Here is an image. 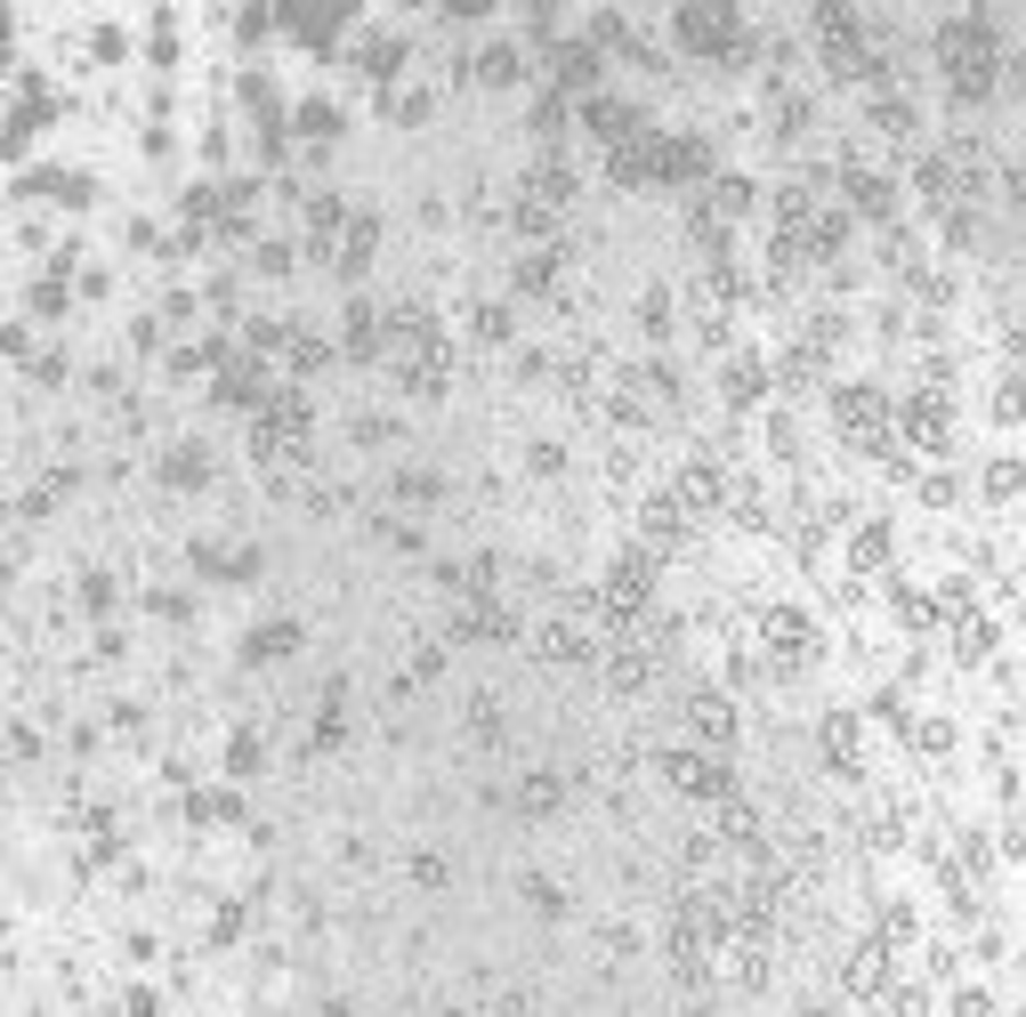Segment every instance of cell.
<instances>
[{
  "mask_svg": "<svg viewBox=\"0 0 1026 1017\" xmlns=\"http://www.w3.org/2000/svg\"><path fill=\"white\" fill-rule=\"evenodd\" d=\"M994 33H1002V16H994V9H962L954 25L937 33V57H946L954 97H987V90H994V66H1002Z\"/></svg>",
  "mask_w": 1026,
  "mask_h": 1017,
  "instance_id": "cell-1",
  "label": "cell"
},
{
  "mask_svg": "<svg viewBox=\"0 0 1026 1017\" xmlns=\"http://www.w3.org/2000/svg\"><path fill=\"white\" fill-rule=\"evenodd\" d=\"M671 33H680L687 49H704V57H728V66L744 57V40H752V33H744V16L720 9V0H687V9L671 16Z\"/></svg>",
  "mask_w": 1026,
  "mask_h": 1017,
  "instance_id": "cell-2",
  "label": "cell"
},
{
  "mask_svg": "<svg viewBox=\"0 0 1026 1017\" xmlns=\"http://www.w3.org/2000/svg\"><path fill=\"white\" fill-rule=\"evenodd\" d=\"M356 66L373 73V81H397V66H404V33H388V25L356 33Z\"/></svg>",
  "mask_w": 1026,
  "mask_h": 1017,
  "instance_id": "cell-3",
  "label": "cell"
},
{
  "mask_svg": "<svg viewBox=\"0 0 1026 1017\" xmlns=\"http://www.w3.org/2000/svg\"><path fill=\"white\" fill-rule=\"evenodd\" d=\"M671 783H680V792H704V800H728V767L720 759H695V752H680V759H671Z\"/></svg>",
  "mask_w": 1026,
  "mask_h": 1017,
  "instance_id": "cell-4",
  "label": "cell"
},
{
  "mask_svg": "<svg viewBox=\"0 0 1026 1017\" xmlns=\"http://www.w3.org/2000/svg\"><path fill=\"white\" fill-rule=\"evenodd\" d=\"M687 726H695V735H711V743H728V735H735V711H728L720 695H695V702H687Z\"/></svg>",
  "mask_w": 1026,
  "mask_h": 1017,
  "instance_id": "cell-5",
  "label": "cell"
},
{
  "mask_svg": "<svg viewBox=\"0 0 1026 1017\" xmlns=\"http://www.w3.org/2000/svg\"><path fill=\"white\" fill-rule=\"evenodd\" d=\"M849 202L865 218H889V202H897V186L889 178H873V170H849Z\"/></svg>",
  "mask_w": 1026,
  "mask_h": 1017,
  "instance_id": "cell-6",
  "label": "cell"
},
{
  "mask_svg": "<svg viewBox=\"0 0 1026 1017\" xmlns=\"http://www.w3.org/2000/svg\"><path fill=\"white\" fill-rule=\"evenodd\" d=\"M477 73H485V81H518V73H526L518 40H485V49H477Z\"/></svg>",
  "mask_w": 1026,
  "mask_h": 1017,
  "instance_id": "cell-7",
  "label": "cell"
},
{
  "mask_svg": "<svg viewBox=\"0 0 1026 1017\" xmlns=\"http://www.w3.org/2000/svg\"><path fill=\"white\" fill-rule=\"evenodd\" d=\"M292 130H299V138H316V145H323V138H332V130H340V106H332V97H307V106L292 114Z\"/></svg>",
  "mask_w": 1026,
  "mask_h": 1017,
  "instance_id": "cell-8",
  "label": "cell"
},
{
  "mask_svg": "<svg viewBox=\"0 0 1026 1017\" xmlns=\"http://www.w3.org/2000/svg\"><path fill=\"white\" fill-rule=\"evenodd\" d=\"M292 647H299V630H292V622H267V630H251V647H243V654H251V662H283Z\"/></svg>",
  "mask_w": 1026,
  "mask_h": 1017,
  "instance_id": "cell-9",
  "label": "cell"
},
{
  "mask_svg": "<svg viewBox=\"0 0 1026 1017\" xmlns=\"http://www.w3.org/2000/svg\"><path fill=\"white\" fill-rule=\"evenodd\" d=\"M373 347H380V316H373V307H347V356H373Z\"/></svg>",
  "mask_w": 1026,
  "mask_h": 1017,
  "instance_id": "cell-10",
  "label": "cell"
},
{
  "mask_svg": "<svg viewBox=\"0 0 1026 1017\" xmlns=\"http://www.w3.org/2000/svg\"><path fill=\"white\" fill-rule=\"evenodd\" d=\"M720 501V469H687L680 476V509H711Z\"/></svg>",
  "mask_w": 1026,
  "mask_h": 1017,
  "instance_id": "cell-11",
  "label": "cell"
},
{
  "mask_svg": "<svg viewBox=\"0 0 1026 1017\" xmlns=\"http://www.w3.org/2000/svg\"><path fill=\"white\" fill-rule=\"evenodd\" d=\"M542 654H550V662H582V654H590V638H582V630H566V622H550V630H542Z\"/></svg>",
  "mask_w": 1026,
  "mask_h": 1017,
  "instance_id": "cell-12",
  "label": "cell"
},
{
  "mask_svg": "<svg viewBox=\"0 0 1026 1017\" xmlns=\"http://www.w3.org/2000/svg\"><path fill=\"white\" fill-rule=\"evenodd\" d=\"M711 211H720V218H744V211H752V178H720V186H711Z\"/></svg>",
  "mask_w": 1026,
  "mask_h": 1017,
  "instance_id": "cell-13",
  "label": "cell"
},
{
  "mask_svg": "<svg viewBox=\"0 0 1026 1017\" xmlns=\"http://www.w3.org/2000/svg\"><path fill=\"white\" fill-rule=\"evenodd\" d=\"M760 388H768V371L752 364V356H744V364L728 371V404H752V397H760Z\"/></svg>",
  "mask_w": 1026,
  "mask_h": 1017,
  "instance_id": "cell-14",
  "label": "cell"
},
{
  "mask_svg": "<svg viewBox=\"0 0 1026 1017\" xmlns=\"http://www.w3.org/2000/svg\"><path fill=\"white\" fill-rule=\"evenodd\" d=\"M849 985H857V993H881V945H865V953L849 961Z\"/></svg>",
  "mask_w": 1026,
  "mask_h": 1017,
  "instance_id": "cell-15",
  "label": "cell"
},
{
  "mask_svg": "<svg viewBox=\"0 0 1026 1017\" xmlns=\"http://www.w3.org/2000/svg\"><path fill=\"white\" fill-rule=\"evenodd\" d=\"M469 331H477V340H509V307H494V299H485L477 316H469Z\"/></svg>",
  "mask_w": 1026,
  "mask_h": 1017,
  "instance_id": "cell-16",
  "label": "cell"
},
{
  "mask_svg": "<svg viewBox=\"0 0 1026 1017\" xmlns=\"http://www.w3.org/2000/svg\"><path fill=\"white\" fill-rule=\"evenodd\" d=\"M1018 485H1026V469H1018V461H994V469H987V493H994V501H1011Z\"/></svg>",
  "mask_w": 1026,
  "mask_h": 1017,
  "instance_id": "cell-17",
  "label": "cell"
},
{
  "mask_svg": "<svg viewBox=\"0 0 1026 1017\" xmlns=\"http://www.w3.org/2000/svg\"><path fill=\"white\" fill-rule=\"evenodd\" d=\"M881 549H889V533H881V525L857 533V566H881Z\"/></svg>",
  "mask_w": 1026,
  "mask_h": 1017,
  "instance_id": "cell-18",
  "label": "cell"
},
{
  "mask_svg": "<svg viewBox=\"0 0 1026 1017\" xmlns=\"http://www.w3.org/2000/svg\"><path fill=\"white\" fill-rule=\"evenodd\" d=\"M227 767H235V776H251V767H259V743L235 735V743H227Z\"/></svg>",
  "mask_w": 1026,
  "mask_h": 1017,
  "instance_id": "cell-19",
  "label": "cell"
},
{
  "mask_svg": "<svg viewBox=\"0 0 1026 1017\" xmlns=\"http://www.w3.org/2000/svg\"><path fill=\"white\" fill-rule=\"evenodd\" d=\"M889 1017H930V1009H921V993L906 985V993H889Z\"/></svg>",
  "mask_w": 1026,
  "mask_h": 1017,
  "instance_id": "cell-20",
  "label": "cell"
}]
</instances>
